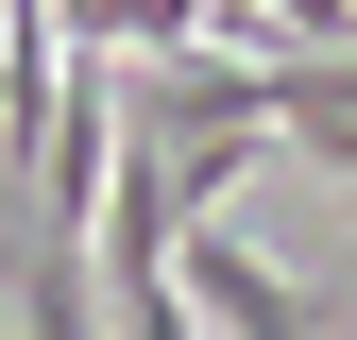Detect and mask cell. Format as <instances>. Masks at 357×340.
I'll return each instance as SVG.
<instances>
[{"instance_id":"cell-2","label":"cell","mask_w":357,"mask_h":340,"mask_svg":"<svg viewBox=\"0 0 357 340\" xmlns=\"http://www.w3.org/2000/svg\"><path fill=\"white\" fill-rule=\"evenodd\" d=\"M255 102H273L289 153L357 170V52H289V34H255Z\"/></svg>"},{"instance_id":"cell-1","label":"cell","mask_w":357,"mask_h":340,"mask_svg":"<svg viewBox=\"0 0 357 340\" xmlns=\"http://www.w3.org/2000/svg\"><path fill=\"white\" fill-rule=\"evenodd\" d=\"M170 255H188V307H204V340H324V323H306V289H289L273 255L238 238V222H221V204H204Z\"/></svg>"}]
</instances>
